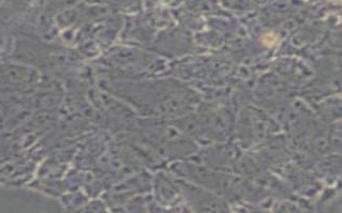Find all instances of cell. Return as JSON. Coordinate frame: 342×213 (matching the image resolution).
I'll list each match as a JSON object with an SVG mask.
<instances>
[{
    "mask_svg": "<svg viewBox=\"0 0 342 213\" xmlns=\"http://www.w3.org/2000/svg\"><path fill=\"white\" fill-rule=\"evenodd\" d=\"M330 2H334V3H340V0H330Z\"/></svg>",
    "mask_w": 342,
    "mask_h": 213,
    "instance_id": "1",
    "label": "cell"
}]
</instances>
